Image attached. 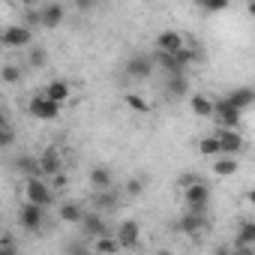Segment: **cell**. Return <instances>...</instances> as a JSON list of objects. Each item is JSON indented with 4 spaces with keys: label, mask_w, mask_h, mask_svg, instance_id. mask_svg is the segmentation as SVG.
Masks as SVG:
<instances>
[{
    "label": "cell",
    "mask_w": 255,
    "mask_h": 255,
    "mask_svg": "<svg viewBox=\"0 0 255 255\" xmlns=\"http://www.w3.org/2000/svg\"><path fill=\"white\" fill-rule=\"evenodd\" d=\"M24 195H27V201H33L39 207H51L54 204V186L45 183V177H27Z\"/></svg>",
    "instance_id": "6da1fadb"
},
{
    "label": "cell",
    "mask_w": 255,
    "mask_h": 255,
    "mask_svg": "<svg viewBox=\"0 0 255 255\" xmlns=\"http://www.w3.org/2000/svg\"><path fill=\"white\" fill-rule=\"evenodd\" d=\"M183 201H186V210H201L207 213V204H210V183H204L201 177L195 183H189L183 189Z\"/></svg>",
    "instance_id": "7a4b0ae2"
},
{
    "label": "cell",
    "mask_w": 255,
    "mask_h": 255,
    "mask_svg": "<svg viewBox=\"0 0 255 255\" xmlns=\"http://www.w3.org/2000/svg\"><path fill=\"white\" fill-rule=\"evenodd\" d=\"M18 222L24 231L30 234H42L45 231V207L33 204V201H24V207L18 210Z\"/></svg>",
    "instance_id": "3957f363"
},
{
    "label": "cell",
    "mask_w": 255,
    "mask_h": 255,
    "mask_svg": "<svg viewBox=\"0 0 255 255\" xmlns=\"http://www.w3.org/2000/svg\"><path fill=\"white\" fill-rule=\"evenodd\" d=\"M213 117H216V123L222 126V129H240L243 111L234 108L228 99H219V102H213Z\"/></svg>",
    "instance_id": "277c9868"
},
{
    "label": "cell",
    "mask_w": 255,
    "mask_h": 255,
    "mask_svg": "<svg viewBox=\"0 0 255 255\" xmlns=\"http://www.w3.org/2000/svg\"><path fill=\"white\" fill-rule=\"evenodd\" d=\"M30 42H33V30L27 24H9L0 33V45L3 48H27Z\"/></svg>",
    "instance_id": "5b68a950"
},
{
    "label": "cell",
    "mask_w": 255,
    "mask_h": 255,
    "mask_svg": "<svg viewBox=\"0 0 255 255\" xmlns=\"http://www.w3.org/2000/svg\"><path fill=\"white\" fill-rule=\"evenodd\" d=\"M27 111H30V117H36V120H54V117L60 114V102L48 99L45 93H36V96L27 102Z\"/></svg>",
    "instance_id": "8992f818"
},
{
    "label": "cell",
    "mask_w": 255,
    "mask_h": 255,
    "mask_svg": "<svg viewBox=\"0 0 255 255\" xmlns=\"http://www.w3.org/2000/svg\"><path fill=\"white\" fill-rule=\"evenodd\" d=\"M153 69H156V63L147 54H135V57L126 60V75H129L132 81H147L153 75Z\"/></svg>",
    "instance_id": "52a82bcc"
},
{
    "label": "cell",
    "mask_w": 255,
    "mask_h": 255,
    "mask_svg": "<svg viewBox=\"0 0 255 255\" xmlns=\"http://www.w3.org/2000/svg\"><path fill=\"white\" fill-rule=\"evenodd\" d=\"M177 228L183 231V234H201V231H207L210 228V219H207V213H201V210H186L180 219H177Z\"/></svg>",
    "instance_id": "ba28073f"
},
{
    "label": "cell",
    "mask_w": 255,
    "mask_h": 255,
    "mask_svg": "<svg viewBox=\"0 0 255 255\" xmlns=\"http://www.w3.org/2000/svg\"><path fill=\"white\" fill-rule=\"evenodd\" d=\"M78 225L84 228V237H102V234H114V231L108 228V222L102 219V213H96V210H84Z\"/></svg>",
    "instance_id": "9c48e42d"
},
{
    "label": "cell",
    "mask_w": 255,
    "mask_h": 255,
    "mask_svg": "<svg viewBox=\"0 0 255 255\" xmlns=\"http://www.w3.org/2000/svg\"><path fill=\"white\" fill-rule=\"evenodd\" d=\"M216 141H219V153L222 156H237L243 150V135L237 129H222V126H219Z\"/></svg>",
    "instance_id": "30bf717a"
},
{
    "label": "cell",
    "mask_w": 255,
    "mask_h": 255,
    "mask_svg": "<svg viewBox=\"0 0 255 255\" xmlns=\"http://www.w3.org/2000/svg\"><path fill=\"white\" fill-rule=\"evenodd\" d=\"M36 162H39V177H51V174L63 171V156H60L57 147H48L45 153H39Z\"/></svg>",
    "instance_id": "8fae6325"
},
{
    "label": "cell",
    "mask_w": 255,
    "mask_h": 255,
    "mask_svg": "<svg viewBox=\"0 0 255 255\" xmlns=\"http://www.w3.org/2000/svg\"><path fill=\"white\" fill-rule=\"evenodd\" d=\"M138 234H141V225H138L135 219H126V222H120V228L114 231V237H117L120 249H135V243H138Z\"/></svg>",
    "instance_id": "7c38bea8"
},
{
    "label": "cell",
    "mask_w": 255,
    "mask_h": 255,
    "mask_svg": "<svg viewBox=\"0 0 255 255\" xmlns=\"http://www.w3.org/2000/svg\"><path fill=\"white\" fill-rule=\"evenodd\" d=\"M63 18H66V12H63V6H60V3L39 6V27L54 30V27H60V24H63Z\"/></svg>",
    "instance_id": "4fadbf2b"
},
{
    "label": "cell",
    "mask_w": 255,
    "mask_h": 255,
    "mask_svg": "<svg viewBox=\"0 0 255 255\" xmlns=\"http://www.w3.org/2000/svg\"><path fill=\"white\" fill-rule=\"evenodd\" d=\"M153 63H156L165 75H183V72H186V66H183L171 51H156V54H153Z\"/></svg>",
    "instance_id": "5bb4252c"
},
{
    "label": "cell",
    "mask_w": 255,
    "mask_h": 255,
    "mask_svg": "<svg viewBox=\"0 0 255 255\" xmlns=\"http://www.w3.org/2000/svg\"><path fill=\"white\" fill-rule=\"evenodd\" d=\"M165 96H168V99H183V96H189L186 72H183V75H168V81H165Z\"/></svg>",
    "instance_id": "9a60e30c"
},
{
    "label": "cell",
    "mask_w": 255,
    "mask_h": 255,
    "mask_svg": "<svg viewBox=\"0 0 255 255\" xmlns=\"http://www.w3.org/2000/svg\"><path fill=\"white\" fill-rule=\"evenodd\" d=\"M234 108H240V111H249L252 108V102H255V90L252 87H234L228 96H225Z\"/></svg>",
    "instance_id": "2e32d148"
},
{
    "label": "cell",
    "mask_w": 255,
    "mask_h": 255,
    "mask_svg": "<svg viewBox=\"0 0 255 255\" xmlns=\"http://www.w3.org/2000/svg\"><path fill=\"white\" fill-rule=\"evenodd\" d=\"M93 204H96L99 210H117V207H120V192H117L114 186L99 189V192H96V198H93Z\"/></svg>",
    "instance_id": "e0dca14e"
},
{
    "label": "cell",
    "mask_w": 255,
    "mask_h": 255,
    "mask_svg": "<svg viewBox=\"0 0 255 255\" xmlns=\"http://www.w3.org/2000/svg\"><path fill=\"white\" fill-rule=\"evenodd\" d=\"M180 45H183V33L177 30H162L156 36V51H177Z\"/></svg>",
    "instance_id": "ac0fdd59"
},
{
    "label": "cell",
    "mask_w": 255,
    "mask_h": 255,
    "mask_svg": "<svg viewBox=\"0 0 255 255\" xmlns=\"http://www.w3.org/2000/svg\"><path fill=\"white\" fill-rule=\"evenodd\" d=\"M42 93H45L48 99H54V102H60V105H63V102L69 99V81L54 78V81H48V84H45V90H42Z\"/></svg>",
    "instance_id": "d6986e66"
},
{
    "label": "cell",
    "mask_w": 255,
    "mask_h": 255,
    "mask_svg": "<svg viewBox=\"0 0 255 255\" xmlns=\"http://www.w3.org/2000/svg\"><path fill=\"white\" fill-rule=\"evenodd\" d=\"M12 168H15L18 174H24V177H39V162H36V156H30V153L15 156Z\"/></svg>",
    "instance_id": "ffe728a7"
},
{
    "label": "cell",
    "mask_w": 255,
    "mask_h": 255,
    "mask_svg": "<svg viewBox=\"0 0 255 255\" xmlns=\"http://www.w3.org/2000/svg\"><path fill=\"white\" fill-rule=\"evenodd\" d=\"M237 168H240V165H237V156H222V153H219V156L213 159V174H216V177H234Z\"/></svg>",
    "instance_id": "44dd1931"
},
{
    "label": "cell",
    "mask_w": 255,
    "mask_h": 255,
    "mask_svg": "<svg viewBox=\"0 0 255 255\" xmlns=\"http://www.w3.org/2000/svg\"><path fill=\"white\" fill-rule=\"evenodd\" d=\"M90 186L99 192V189H108V186H114V171L111 168H105V165H96L93 171H90Z\"/></svg>",
    "instance_id": "7402d4cb"
},
{
    "label": "cell",
    "mask_w": 255,
    "mask_h": 255,
    "mask_svg": "<svg viewBox=\"0 0 255 255\" xmlns=\"http://www.w3.org/2000/svg\"><path fill=\"white\" fill-rule=\"evenodd\" d=\"M81 213H84V207H81L78 201H63V204L57 207V216H60L63 222H69V225H78V222H81Z\"/></svg>",
    "instance_id": "603a6c76"
},
{
    "label": "cell",
    "mask_w": 255,
    "mask_h": 255,
    "mask_svg": "<svg viewBox=\"0 0 255 255\" xmlns=\"http://www.w3.org/2000/svg\"><path fill=\"white\" fill-rule=\"evenodd\" d=\"M189 108H192L195 117H213V99H207L204 93H195L189 99Z\"/></svg>",
    "instance_id": "cb8c5ba5"
},
{
    "label": "cell",
    "mask_w": 255,
    "mask_h": 255,
    "mask_svg": "<svg viewBox=\"0 0 255 255\" xmlns=\"http://www.w3.org/2000/svg\"><path fill=\"white\" fill-rule=\"evenodd\" d=\"M120 243L114 234H102V237H93V252H117Z\"/></svg>",
    "instance_id": "d4e9b609"
},
{
    "label": "cell",
    "mask_w": 255,
    "mask_h": 255,
    "mask_svg": "<svg viewBox=\"0 0 255 255\" xmlns=\"http://www.w3.org/2000/svg\"><path fill=\"white\" fill-rule=\"evenodd\" d=\"M195 3L201 6V12L216 15V12H225V9L231 6V0H195Z\"/></svg>",
    "instance_id": "484cf974"
},
{
    "label": "cell",
    "mask_w": 255,
    "mask_h": 255,
    "mask_svg": "<svg viewBox=\"0 0 255 255\" xmlns=\"http://www.w3.org/2000/svg\"><path fill=\"white\" fill-rule=\"evenodd\" d=\"M21 66H15V63H3V69H0V78H3L6 84H18L21 81Z\"/></svg>",
    "instance_id": "4316f807"
},
{
    "label": "cell",
    "mask_w": 255,
    "mask_h": 255,
    "mask_svg": "<svg viewBox=\"0 0 255 255\" xmlns=\"http://www.w3.org/2000/svg\"><path fill=\"white\" fill-rule=\"evenodd\" d=\"M198 150H201L204 156H219V141H216V132H213V135H204V138L198 141Z\"/></svg>",
    "instance_id": "83f0119b"
},
{
    "label": "cell",
    "mask_w": 255,
    "mask_h": 255,
    "mask_svg": "<svg viewBox=\"0 0 255 255\" xmlns=\"http://www.w3.org/2000/svg\"><path fill=\"white\" fill-rule=\"evenodd\" d=\"M27 63H30L33 69H42V66L48 63V51H45V48H30V57H27Z\"/></svg>",
    "instance_id": "f1b7e54d"
},
{
    "label": "cell",
    "mask_w": 255,
    "mask_h": 255,
    "mask_svg": "<svg viewBox=\"0 0 255 255\" xmlns=\"http://www.w3.org/2000/svg\"><path fill=\"white\" fill-rule=\"evenodd\" d=\"M0 147H3V150L15 147V132H12V126H9V123H6V126H0Z\"/></svg>",
    "instance_id": "f546056e"
},
{
    "label": "cell",
    "mask_w": 255,
    "mask_h": 255,
    "mask_svg": "<svg viewBox=\"0 0 255 255\" xmlns=\"http://www.w3.org/2000/svg\"><path fill=\"white\" fill-rule=\"evenodd\" d=\"M126 105H129V108H135V111H150V105H147L141 96H135V93H129V96H126Z\"/></svg>",
    "instance_id": "4dcf8cb0"
},
{
    "label": "cell",
    "mask_w": 255,
    "mask_h": 255,
    "mask_svg": "<svg viewBox=\"0 0 255 255\" xmlns=\"http://www.w3.org/2000/svg\"><path fill=\"white\" fill-rule=\"evenodd\" d=\"M141 192H144V180L132 177L129 183H126V195H141Z\"/></svg>",
    "instance_id": "1f68e13d"
},
{
    "label": "cell",
    "mask_w": 255,
    "mask_h": 255,
    "mask_svg": "<svg viewBox=\"0 0 255 255\" xmlns=\"http://www.w3.org/2000/svg\"><path fill=\"white\" fill-rule=\"evenodd\" d=\"M24 24H27V27H39V9L27 6V12H24Z\"/></svg>",
    "instance_id": "d6a6232c"
},
{
    "label": "cell",
    "mask_w": 255,
    "mask_h": 255,
    "mask_svg": "<svg viewBox=\"0 0 255 255\" xmlns=\"http://www.w3.org/2000/svg\"><path fill=\"white\" fill-rule=\"evenodd\" d=\"M99 6V0H75V9L78 12H93Z\"/></svg>",
    "instance_id": "836d02e7"
},
{
    "label": "cell",
    "mask_w": 255,
    "mask_h": 255,
    "mask_svg": "<svg viewBox=\"0 0 255 255\" xmlns=\"http://www.w3.org/2000/svg\"><path fill=\"white\" fill-rule=\"evenodd\" d=\"M0 252H18V240H12V237H0Z\"/></svg>",
    "instance_id": "e575fe53"
},
{
    "label": "cell",
    "mask_w": 255,
    "mask_h": 255,
    "mask_svg": "<svg viewBox=\"0 0 255 255\" xmlns=\"http://www.w3.org/2000/svg\"><path fill=\"white\" fill-rule=\"evenodd\" d=\"M195 180H198L195 174H180V177H177V186H180V189H186V186H189V183H195Z\"/></svg>",
    "instance_id": "d590c367"
},
{
    "label": "cell",
    "mask_w": 255,
    "mask_h": 255,
    "mask_svg": "<svg viewBox=\"0 0 255 255\" xmlns=\"http://www.w3.org/2000/svg\"><path fill=\"white\" fill-rule=\"evenodd\" d=\"M18 3H24V6H33V3H36V0H18Z\"/></svg>",
    "instance_id": "8d00e7d4"
},
{
    "label": "cell",
    "mask_w": 255,
    "mask_h": 255,
    "mask_svg": "<svg viewBox=\"0 0 255 255\" xmlns=\"http://www.w3.org/2000/svg\"><path fill=\"white\" fill-rule=\"evenodd\" d=\"M6 123H9V120H6V117H3V114H0V126H6Z\"/></svg>",
    "instance_id": "74e56055"
}]
</instances>
